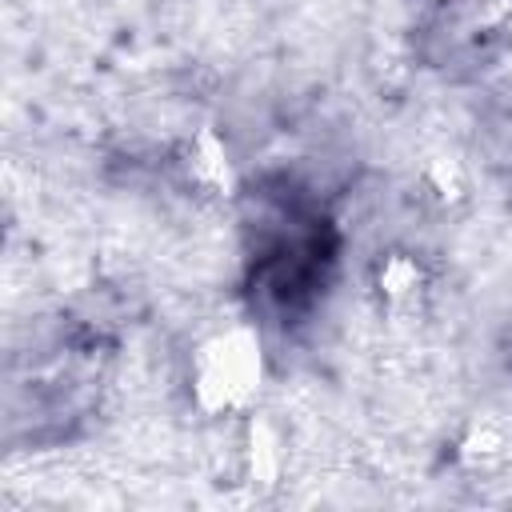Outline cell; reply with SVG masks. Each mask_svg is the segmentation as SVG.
Wrapping results in <instances>:
<instances>
[{"label":"cell","instance_id":"cell-1","mask_svg":"<svg viewBox=\"0 0 512 512\" xmlns=\"http://www.w3.org/2000/svg\"><path fill=\"white\" fill-rule=\"evenodd\" d=\"M196 380H200L196 388H200L204 404H212V408L240 404L252 392V384L260 380V344L252 340V332L228 328V332L212 336L200 348Z\"/></svg>","mask_w":512,"mask_h":512}]
</instances>
